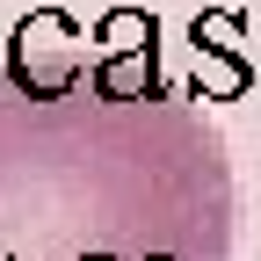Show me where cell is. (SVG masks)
<instances>
[{"mask_svg":"<svg viewBox=\"0 0 261 261\" xmlns=\"http://www.w3.org/2000/svg\"><path fill=\"white\" fill-rule=\"evenodd\" d=\"M240 174L167 87H0V261H232Z\"/></svg>","mask_w":261,"mask_h":261,"instance_id":"cell-1","label":"cell"}]
</instances>
